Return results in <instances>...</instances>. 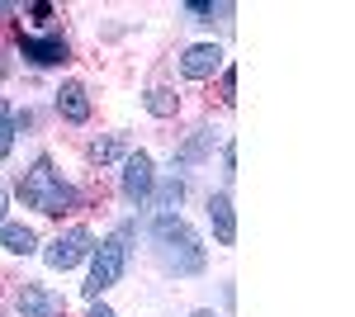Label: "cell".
<instances>
[{"label":"cell","mask_w":355,"mask_h":317,"mask_svg":"<svg viewBox=\"0 0 355 317\" xmlns=\"http://www.w3.org/2000/svg\"><path fill=\"white\" fill-rule=\"evenodd\" d=\"M28 15H33L38 24H48V19H53V5H48V0H33V5H28Z\"/></svg>","instance_id":"20"},{"label":"cell","mask_w":355,"mask_h":317,"mask_svg":"<svg viewBox=\"0 0 355 317\" xmlns=\"http://www.w3.org/2000/svg\"><path fill=\"white\" fill-rule=\"evenodd\" d=\"M190 317H218V313H209V308H199V313H190Z\"/></svg>","instance_id":"24"},{"label":"cell","mask_w":355,"mask_h":317,"mask_svg":"<svg viewBox=\"0 0 355 317\" xmlns=\"http://www.w3.org/2000/svg\"><path fill=\"white\" fill-rule=\"evenodd\" d=\"M209 223H214L218 246H232V241H237V213H232V194H227V189L209 194Z\"/></svg>","instance_id":"9"},{"label":"cell","mask_w":355,"mask_h":317,"mask_svg":"<svg viewBox=\"0 0 355 317\" xmlns=\"http://www.w3.org/2000/svg\"><path fill=\"white\" fill-rule=\"evenodd\" d=\"M57 114H62L67 123H90V95H85L81 80H67V85L57 90Z\"/></svg>","instance_id":"11"},{"label":"cell","mask_w":355,"mask_h":317,"mask_svg":"<svg viewBox=\"0 0 355 317\" xmlns=\"http://www.w3.org/2000/svg\"><path fill=\"white\" fill-rule=\"evenodd\" d=\"M62 313H67L62 298L48 293L43 284H24L19 289V317H62Z\"/></svg>","instance_id":"10"},{"label":"cell","mask_w":355,"mask_h":317,"mask_svg":"<svg viewBox=\"0 0 355 317\" xmlns=\"http://www.w3.org/2000/svg\"><path fill=\"white\" fill-rule=\"evenodd\" d=\"M214 71H223V48L218 43H194L180 57V76L185 80H209Z\"/></svg>","instance_id":"7"},{"label":"cell","mask_w":355,"mask_h":317,"mask_svg":"<svg viewBox=\"0 0 355 317\" xmlns=\"http://www.w3.org/2000/svg\"><path fill=\"white\" fill-rule=\"evenodd\" d=\"M128 152H133V147H128L123 132H110V137H95V142H90V161H95V166H114V161L128 157Z\"/></svg>","instance_id":"13"},{"label":"cell","mask_w":355,"mask_h":317,"mask_svg":"<svg viewBox=\"0 0 355 317\" xmlns=\"http://www.w3.org/2000/svg\"><path fill=\"white\" fill-rule=\"evenodd\" d=\"M152 189H157V161L147 157V152H128L123 157V175H119V194L133 209H147Z\"/></svg>","instance_id":"4"},{"label":"cell","mask_w":355,"mask_h":317,"mask_svg":"<svg viewBox=\"0 0 355 317\" xmlns=\"http://www.w3.org/2000/svg\"><path fill=\"white\" fill-rule=\"evenodd\" d=\"M237 100V67H223V105Z\"/></svg>","instance_id":"17"},{"label":"cell","mask_w":355,"mask_h":317,"mask_svg":"<svg viewBox=\"0 0 355 317\" xmlns=\"http://www.w3.org/2000/svg\"><path fill=\"white\" fill-rule=\"evenodd\" d=\"M15 194L24 199V209H38V213H48V218H62V213H81L85 209L81 189L67 185V180L53 171V161H48V157H38L24 175H19Z\"/></svg>","instance_id":"1"},{"label":"cell","mask_w":355,"mask_h":317,"mask_svg":"<svg viewBox=\"0 0 355 317\" xmlns=\"http://www.w3.org/2000/svg\"><path fill=\"white\" fill-rule=\"evenodd\" d=\"M180 199H185V175H171V180H157V189H152L147 204H152L157 213H175Z\"/></svg>","instance_id":"14"},{"label":"cell","mask_w":355,"mask_h":317,"mask_svg":"<svg viewBox=\"0 0 355 317\" xmlns=\"http://www.w3.org/2000/svg\"><path fill=\"white\" fill-rule=\"evenodd\" d=\"M85 317H119V313H114V308H105V303H90V313H85Z\"/></svg>","instance_id":"21"},{"label":"cell","mask_w":355,"mask_h":317,"mask_svg":"<svg viewBox=\"0 0 355 317\" xmlns=\"http://www.w3.org/2000/svg\"><path fill=\"white\" fill-rule=\"evenodd\" d=\"M0 223H5V189H0Z\"/></svg>","instance_id":"25"},{"label":"cell","mask_w":355,"mask_h":317,"mask_svg":"<svg viewBox=\"0 0 355 317\" xmlns=\"http://www.w3.org/2000/svg\"><path fill=\"white\" fill-rule=\"evenodd\" d=\"M5 123H10V105L0 100V128H5Z\"/></svg>","instance_id":"22"},{"label":"cell","mask_w":355,"mask_h":317,"mask_svg":"<svg viewBox=\"0 0 355 317\" xmlns=\"http://www.w3.org/2000/svg\"><path fill=\"white\" fill-rule=\"evenodd\" d=\"M5 71H10V62H5V53H0V80H5Z\"/></svg>","instance_id":"23"},{"label":"cell","mask_w":355,"mask_h":317,"mask_svg":"<svg viewBox=\"0 0 355 317\" xmlns=\"http://www.w3.org/2000/svg\"><path fill=\"white\" fill-rule=\"evenodd\" d=\"M19 53L33 67H62V62H71V48H67L62 33H24L19 28Z\"/></svg>","instance_id":"6"},{"label":"cell","mask_w":355,"mask_h":317,"mask_svg":"<svg viewBox=\"0 0 355 317\" xmlns=\"http://www.w3.org/2000/svg\"><path fill=\"white\" fill-rule=\"evenodd\" d=\"M90 251H95V232H90V228H67L57 241H48L43 261H48V270H71V265H81Z\"/></svg>","instance_id":"5"},{"label":"cell","mask_w":355,"mask_h":317,"mask_svg":"<svg viewBox=\"0 0 355 317\" xmlns=\"http://www.w3.org/2000/svg\"><path fill=\"white\" fill-rule=\"evenodd\" d=\"M214 147H218V132L214 128H194L190 137L175 147V166H171V171H190V166H199V161H209Z\"/></svg>","instance_id":"8"},{"label":"cell","mask_w":355,"mask_h":317,"mask_svg":"<svg viewBox=\"0 0 355 317\" xmlns=\"http://www.w3.org/2000/svg\"><path fill=\"white\" fill-rule=\"evenodd\" d=\"M10 152H15V119L0 128V157H10Z\"/></svg>","instance_id":"19"},{"label":"cell","mask_w":355,"mask_h":317,"mask_svg":"<svg viewBox=\"0 0 355 317\" xmlns=\"http://www.w3.org/2000/svg\"><path fill=\"white\" fill-rule=\"evenodd\" d=\"M128 237H133V223H123L119 232H110L90 251V275H85V284H81L90 303H100V293L123 280V270H128Z\"/></svg>","instance_id":"3"},{"label":"cell","mask_w":355,"mask_h":317,"mask_svg":"<svg viewBox=\"0 0 355 317\" xmlns=\"http://www.w3.org/2000/svg\"><path fill=\"white\" fill-rule=\"evenodd\" d=\"M223 175H227V180L237 175V142H232V137L223 142Z\"/></svg>","instance_id":"18"},{"label":"cell","mask_w":355,"mask_h":317,"mask_svg":"<svg viewBox=\"0 0 355 317\" xmlns=\"http://www.w3.org/2000/svg\"><path fill=\"white\" fill-rule=\"evenodd\" d=\"M152 241H157V256L171 275H199L204 270V241L180 213H157L152 218Z\"/></svg>","instance_id":"2"},{"label":"cell","mask_w":355,"mask_h":317,"mask_svg":"<svg viewBox=\"0 0 355 317\" xmlns=\"http://www.w3.org/2000/svg\"><path fill=\"white\" fill-rule=\"evenodd\" d=\"M227 10H232V5H204V0H190V5H185V15L199 19V24H209L214 15H227Z\"/></svg>","instance_id":"16"},{"label":"cell","mask_w":355,"mask_h":317,"mask_svg":"<svg viewBox=\"0 0 355 317\" xmlns=\"http://www.w3.org/2000/svg\"><path fill=\"white\" fill-rule=\"evenodd\" d=\"M0 246L15 251V256H33L38 251V232L24 228V223H0Z\"/></svg>","instance_id":"12"},{"label":"cell","mask_w":355,"mask_h":317,"mask_svg":"<svg viewBox=\"0 0 355 317\" xmlns=\"http://www.w3.org/2000/svg\"><path fill=\"white\" fill-rule=\"evenodd\" d=\"M175 109H180V95H175V90H166V85H152V90H147V114H152V119H171Z\"/></svg>","instance_id":"15"}]
</instances>
